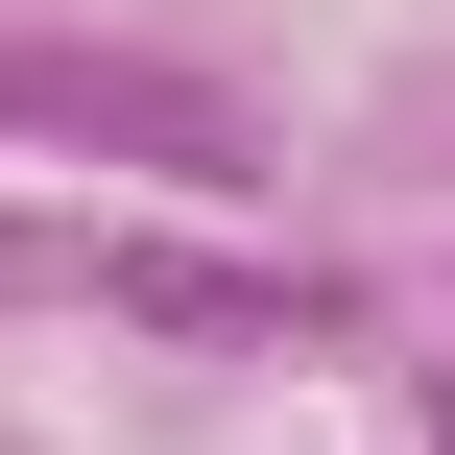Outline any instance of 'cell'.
<instances>
[{
	"label": "cell",
	"instance_id": "cell-1",
	"mask_svg": "<svg viewBox=\"0 0 455 455\" xmlns=\"http://www.w3.org/2000/svg\"><path fill=\"white\" fill-rule=\"evenodd\" d=\"M0 120H24V144H144V168H216V144H240L192 72H120V48H0Z\"/></svg>",
	"mask_w": 455,
	"mask_h": 455
},
{
	"label": "cell",
	"instance_id": "cell-2",
	"mask_svg": "<svg viewBox=\"0 0 455 455\" xmlns=\"http://www.w3.org/2000/svg\"><path fill=\"white\" fill-rule=\"evenodd\" d=\"M120 312H144V336H312V288H264V264H168V240L120 264Z\"/></svg>",
	"mask_w": 455,
	"mask_h": 455
}]
</instances>
